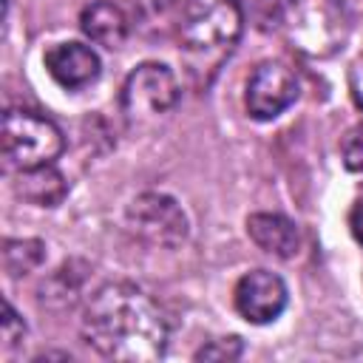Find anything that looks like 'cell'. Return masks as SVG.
I'll return each instance as SVG.
<instances>
[{"mask_svg":"<svg viewBox=\"0 0 363 363\" xmlns=\"http://www.w3.org/2000/svg\"><path fill=\"white\" fill-rule=\"evenodd\" d=\"M247 233L264 252L278 255V258H292L301 244L298 227L286 216H278V213H252L247 218Z\"/></svg>","mask_w":363,"mask_h":363,"instance_id":"obj_9","label":"cell"},{"mask_svg":"<svg viewBox=\"0 0 363 363\" xmlns=\"http://www.w3.org/2000/svg\"><path fill=\"white\" fill-rule=\"evenodd\" d=\"M85 340L111 360H159L167 349V318L136 284L113 281L99 286L82 315Z\"/></svg>","mask_w":363,"mask_h":363,"instance_id":"obj_1","label":"cell"},{"mask_svg":"<svg viewBox=\"0 0 363 363\" xmlns=\"http://www.w3.org/2000/svg\"><path fill=\"white\" fill-rule=\"evenodd\" d=\"M23 335H26V323L17 318L14 306L6 301L3 303V340H6V346H14L17 340H23Z\"/></svg>","mask_w":363,"mask_h":363,"instance_id":"obj_16","label":"cell"},{"mask_svg":"<svg viewBox=\"0 0 363 363\" xmlns=\"http://www.w3.org/2000/svg\"><path fill=\"white\" fill-rule=\"evenodd\" d=\"M3 159L11 170H34L54 164L62 153L65 139L57 122L37 111L9 108L3 113Z\"/></svg>","mask_w":363,"mask_h":363,"instance_id":"obj_3","label":"cell"},{"mask_svg":"<svg viewBox=\"0 0 363 363\" xmlns=\"http://www.w3.org/2000/svg\"><path fill=\"white\" fill-rule=\"evenodd\" d=\"M244 14L238 0H182L179 45L187 74L199 88H207L221 62L241 40Z\"/></svg>","mask_w":363,"mask_h":363,"instance_id":"obj_2","label":"cell"},{"mask_svg":"<svg viewBox=\"0 0 363 363\" xmlns=\"http://www.w3.org/2000/svg\"><path fill=\"white\" fill-rule=\"evenodd\" d=\"M292 6H295V0H255V23H258V28H264V31L278 28L289 17Z\"/></svg>","mask_w":363,"mask_h":363,"instance_id":"obj_13","label":"cell"},{"mask_svg":"<svg viewBox=\"0 0 363 363\" xmlns=\"http://www.w3.org/2000/svg\"><path fill=\"white\" fill-rule=\"evenodd\" d=\"M128 227L153 247H176L187 238V216L164 193H142L128 204Z\"/></svg>","mask_w":363,"mask_h":363,"instance_id":"obj_5","label":"cell"},{"mask_svg":"<svg viewBox=\"0 0 363 363\" xmlns=\"http://www.w3.org/2000/svg\"><path fill=\"white\" fill-rule=\"evenodd\" d=\"M349 227L354 233V238L363 244V193L357 196V201L352 204V213H349Z\"/></svg>","mask_w":363,"mask_h":363,"instance_id":"obj_18","label":"cell"},{"mask_svg":"<svg viewBox=\"0 0 363 363\" xmlns=\"http://www.w3.org/2000/svg\"><path fill=\"white\" fill-rule=\"evenodd\" d=\"M14 193L20 199L31 201V204L54 207L68 193V184H65V179H62V173L57 167L45 164V167H34V170H17Z\"/></svg>","mask_w":363,"mask_h":363,"instance_id":"obj_11","label":"cell"},{"mask_svg":"<svg viewBox=\"0 0 363 363\" xmlns=\"http://www.w3.org/2000/svg\"><path fill=\"white\" fill-rule=\"evenodd\" d=\"M241 337H221V340H210L207 346H201L196 352V360H235L241 354Z\"/></svg>","mask_w":363,"mask_h":363,"instance_id":"obj_15","label":"cell"},{"mask_svg":"<svg viewBox=\"0 0 363 363\" xmlns=\"http://www.w3.org/2000/svg\"><path fill=\"white\" fill-rule=\"evenodd\" d=\"M179 96H182L179 82L167 65L142 62L128 74L119 99L128 122H147L170 113L179 105Z\"/></svg>","mask_w":363,"mask_h":363,"instance_id":"obj_4","label":"cell"},{"mask_svg":"<svg viewBox=\"0 0 363 363\" xmlns=\"http://www.w3.org/2000/svg\"><path fill=\"white\" fill-rule=\"evenodd\" d=\"M45 68L62 88L74 91L99 77V57L82 43H57L45 51Z\"/></svg>","mask_w":363,"mask_h":363,"instance_id":"obj_8","label":"cell"},{"mask_svg":"<svg viewBox=\"0 0 363 363\" xmlns=\"http://www.w3.org/2000/svg\"><path fill=\"white\" fill-rule=\"evenodd\" d=\"M43 258H45L43 241L26 238V241H6L3 244V264H6V272L14 278L31 272Z\"/></svg>","mask_w":363,"mask_h":363,"instance_id":"obj_12","label":"cell"},{"mask_svg":"<svg viewBox=\"0 0 363 363\" xmlns=\"http://www.w3.org/2000/svg\"><path fill=\"white\" fill-rule=\"evenodd\" d=\"M295 99H298V77L284 62L267 60L247 79L244 105L252 119H275Z\"/></svg>","mask_w":363,"mask_h":363,"instance_id":"obj_6","label":"cell"},{"mask_svg":"<svg viewBox=\"0 0 363 363\" xmlns=\"http://www.w3.org/2000/svg\"><path fill=\"white\" fill-rule=\"evenodd\" d=\"M340 153H343V164H346L352 173H363V122L354 125V128L343 136Z\"/></svg>","mask_w":363,"mask_h":363,"instance_id":"obj_14","label":"cell"},{"mask_svg":"<svg viewBox=\"0 0 363 363\" xmlns=\"http://www.w3.org/2000/svg\"><path fill=\"white\" fill-rule=\"evenodd\" d=\"M79 28L85 31V37L91 43L105 45V48H119L128 37V17L119 6H113L108 0H96L88 9H82Z\"/></svg>","mask_w":363,"mask_h":363,"instance_id":"obj_10","label":"cell"},{"mask_svg":"<svg viewBox=\"0 0 363 363\" xmlns=\"http://www.w3.org/2000/svg\"><path fill=\"white\" fill-rule=\"evenodd\" d=\"M235 309L250 323H269L286 309V284L269 269H252L235 284Z\"/></svg>","mask_w":363,"mask_h":363,"instance_id":"obj_7","label":"cell"},{"mask_svg":"<svg viewBox=\"0 0 363 363\" xmlns=\"http://www.w3.org/2000/svg\"><path fill=\"white\" fill-rule=\"evenodd\" d=\"M349 88H352L354 102L363 108V54L354 60V65H352V71H349Z\"/></svg>","mask_w":363,"mask_h":363,"instance_id":"obj_17","label":"cell"}]
</instances>
